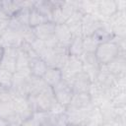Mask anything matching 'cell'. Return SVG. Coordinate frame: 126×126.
<instances>
[{"mask_svg":"<svg viewBox=\"0 0 126 126\" xmlns=\"http://www.w3.org/2000/svg\"><path fill=\"white\" fill-rule=\"evenodd\" d=\"M123 54L124 52L120 50L117 40L114 37H112L111 39L101 41L98 44L96 50L94 51V56L100 66L110 63L119 55Z\"/></svg>","mask_w":126,"mask_h":126,"instance_id":"cell-1","label":"cell"},{"mask_svg":"<svg viewBox=\"0 0 126 126\" xmlns=\"http://www.w3.org/2000/svg\"><path fill=\"white\" fill-rule=\"evenodd\" d=\"M51 89H52L55 100L58 103H60L61 105L68 107L70 105L72 97L74 95V92L72 90V87L67 82L62 80L60 83H58L56 86H54Z\"/></svg>","mask_w":126,"mask_h":126,"instance_id":"cell-2","label":"cell"},{"mask_svg":"<svg viewBox=\"0 0 126 126\" xmlns=\"http://www.w3.org/2000/svg\"><path fill=\"white\" fill-rule=\"evenodd\" d=\"M32 95L34 96L36 111L48 112L49 109L51 108L52 104L55 102L53 92L50 87H46L40 93H38L36 94H32Z\"/></svg>","mask_w":126,"mask_h":126,"instance_id":"cell-3","label":"cell"},{"mask_svg":"<svg viewBox=\"0 0 126 126\" xmlns=\"http://www.w3.org/2000/svg\"><path fill=\"white\" fill-rule=\"evenodd\" d=\"M18 54H19V48L3 47L2 56L0 58V68H3L15 73Z\"/></svg>","mask_w":126,"mask_h":126,"instance_id":"cell-4","label":"cell"},{"mask_svg":"<svg viewBox=\"0 0 126 126\" xmlns=\"http://www.w3.org/2000/svg\"><path fill=\"white\" fill-rule=\"evenodd\" d=\"M13 105H14L15 114L21 119V121H23L26 118H29L33 113L32 107L30 105L28 96L16 95L13 100Z\"/></svg>","mask_w":126,"mask_h":126,"instance_id":"cell-5","label":"cell"},{"mask_svg":"<svg viewBox=\"0 0 126 126\" xmlns=\"http://www.w3.org/2000/svg\"><path fill=\"white\" fill-rule=\"evenodd\" d=\"M24 42L21 34L13 31L11 29H8L6 32H4L0 35V45L2 47H16L19 48L22 43Z\"/></svg>","mask_w":126,"mask_h":126,"instance_id":"cell-6","label":"cell"},{"mask_svg":"<svg viewBox=\"0 0 126 126\" xmlns=\"http://www.w3.org/2000/svg\"><path fill=\"white\" fill-rule=\"evenodd\" d=\"M92 83L93 82L90 79V77L83 71V72L77 74L73 78L70 86L72 87L74 94H76V93H89Z\"/></svg>","mask_w":126,"mask_h":126,"instance_id":"cell-7","label":"cell"},{"mask_svg":"<svg viewBox=\"0 0 126 126\" xmlns=\"http://www.w3.org/2000/svg\"><path fill=\"white\" fill-rule=\"evenodd\" d=\"M54 37L56 38L58 45L67 47L69 46L70 42L73 39V34L68 28L66 24H58L55 26V32H54Z\"/></svg>","mask_w":126,"mask_h":126,"instance_id":"cell-8","label":"cell"},{"mask_svg":"<svg viewBox=\"0 0 126 126\" xmlns=\"http://www.w3.org/2000/svg\"><path fill=\"white\" fill-rule=\"evenodd\" d=\"M55 26L56 25L53 22H47V23H44L38 27L33 28L32 32H33L34 36L37 39H40L42 41H46V40L54 37Z\"/></svg>","mask_w":126,"mask_h":126,"instance_id":"cell-9","label":"cell"},{"mask_svg":"<svg viewBox=\"0 0 126 126\" xmlns=\"http://www.w3.org/2000/svg\"><path fill=\"white\" fill-rule=\"evenodd\" d=\"M100 22L101 21H99L96 17L93 15L84 14L82 19V35L87 36L94 34L97 30Z\"/></svg>","mask_w":126,"mask_h":126,"instance_id":"cell-10","label":"cell"},{"mask_svg":"<svg viewBox=\"0 0 126 126\" xmlns=\"http://www.w3.org/2000/svg\"><path fill=\"white\" fill-rule=\"evenodd\" d=\"M41 79L48 87L53 88L62 81V71L55 67H48Z\"/></svg>","mask_w":126,"mask_h":126,"instance_id":"cell-11","label":"cell"},{"mask_svg":"<svg viewBox=\"0 0 126 126\" xmlns=\"http://www.w3.org/2000/svg\"><path fill=\"white\" fill-rule=\"evenodd\" d=\"M24 8V1H0V10L8 17H14Z\"/></svg>","mask_w":126,"mask_h":126,"instance_id":"cell-12","label":"cell"},{"mask_svg":"<svg viewBox=\"0 0 126 126\" xmlns=\"http://www.w3.org/2000/svg\"><path fill=\"white\" fill-rule=\"evenodd\" d=\"M0 118L9 122H22L15 114L13 102H0Z\"/></svg>","mask_w":126,"mask_h":126,"instance_id":"cell-13","label":"cell"},{"mask_svg":"<svg viewBox=\"0 0 126 126\" xmlns=\"http://www.w3.org/2000/svg\"><path fill=\"white\" fill-rule=\"evenodd\" d=\"M48 66L47 64L39 57H35L31 60L30 62V70L32 73V76L36 78H42L44 73L46 72Z\"/></svg>","mask_w":126,"mask_h":126,"instance_id":"cell-14","label":"cell"},{"mask_svg":"<svg viewBox=\"0 0 126 126\" xmlns=\"http://www.w3.org/2000/svg\"><path fill=\"white\" fill-rule=\"evenodd\" d=\"M47 22H51V21L45 15H43L41 12H39L35 8L31 9L30 15H29V27L30 28L33 29V28L38 27Z\"/></svg>","mask_w":126,"mask_h":126,"instance_id":"cell-15","label":"cell"},{"mask_svg":"<svg viewBox=\"0 0 126 126\" xmlns=\"http://www.w3.org/2000/svg\"><path fill=\"white\" fill-rule=\"evenodd\" d=\"M90 104H92V99L89 93H76L74 94L69 106L81 108L89 106Z\"/></svg>","mask_w":126,"mask_h":126,"instance_id":"cell-16","label":"cell"},{"mask_svg":"<svg viewBox=\"0 0 126 126\" xmlns=\"http://www.w3.org/2000/svg\"><path fill=\"white\" fill-rule=\"evenodd\" d=\"M100 42H101L100 39L95 34L83 36L84 53H94V51L96 50V48Z\"/></svg>","mask_w":126,"mask_h":126,"instance_id":"cell-17","label":"cell"},{"mask_svg":"<svg viewBox=\"0 0 126 126\" xmlns=\"http://www.w3.org/2000/svg\"><path fill=\"white\" fill-rule=\"evenodd\" d=\"M84 53L83 49V36H75L68 46L69 56L80 57Z\"/></svg>","mask_w":126,"mask_h":126,"instance_id":"cell-18","label":"cell"},{"mask_svg":"<svg viewBox=\"0 0 126 126\" xmlns=\"http://www.w3.org/2000/svg\"><path fill=\"white\" fill-rule=\"evenodd\" d=\"M14 83V73L6 69L0 68V86L2 89L10 90L12 89Z\"/></svg>","mask_w":126,"mask_h":126,"instance_id":"cell-19","label":"cell"},{"mask_svg":"<svg viewBox=\"0 0 126 126\" xmlns=\"http://www.w3.org/2000/svg\"><path fill=\"white\" fill-rule=\"evenodd\" d=\"M45 123H43L38 117H36L33 113L29 118L24 119L21 122V126H43Z\"/></svg>","mask_w":126,"mask_h":126,"instance_id":"cell-20","label":"cell"},{"mask_svg":"<svg viewBox=\"0 0 126 126\" xmlns=\"http://www.w3.org/2000/svg\"><path fill=\"white\" fill-rule=\"evenodd\" d=\"M17 94L10 89V90H5L2 89L0 92V102H13L15 96Z\"/></svg>","mask_w":126,"mask_h":126,"instance_id":"cell-21","label":"cell"},{"mask_svg":"<svg viewBox=\"0 0 126 126\" xmlns=\"http://www.w3.org/2000/svg\"><path fill=\"white\" fill-rule=\"evenodd\" d=\"M7 126H21V122H10Z\"/></svg>","mask_w":126,"mask_h":126,"instance_id":"cell-22","label":"cell"},{"mask_svg":"<svg viewBox=\"0 0 126 126\" xmlns=\"http://www.w3.org/2000/svg\"><path fill=\"white\" fill-rule=\"evenodd\" d=\"M43 126H50V125H49V123H48V122H47V123H45V124H44V125H43Z\"/></svg>","mask_w":126,"mask_h":126,"instance_id":"cell-23","label":"cell"},{"mask_svg":"<svg viewBox=\"0 0 126 126\" xmlns=\"http://www.w3.org/2000/svg\"><path fill=\"white\" fill-rule=\"evenodd\" d=\"M1 91H2V87L0 86V92H1Z\"/></svg>","mask_w":126,"mask_h":126,"instance_id":"cell-24","label":"cell"},{"mask_svg":"<svg viewBox=\"0 0 126 126\" xmlns=\"http://www.w3.org/2000/svg\"><path fill=\"white\" fill-rule=\"evenodd\" d=\"M75 126H82V125H75Z\"/></svg>","mask_w":126,"mask_h":126,"instance_id":"cell-25","label":"cell"}]
</instances>
